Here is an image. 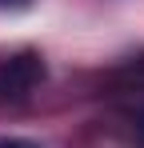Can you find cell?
Here are the masks:
<instances>
[{
  "label": "cell",
  "instance_id": "obj_1",
  "mask_svg": "<svg viewBox=\"0 0 144 148\" xmlns=\"http://www.w3.org/2000/svg\"><path fill=\"white\" fill-rule=\"evenodd\" d=\"M44 80V60L36 52H20L0 64V96H28Z\"/></svg>",
  "mask_w": 144,
  "mask_h": 148
},
{
  "label": "cell",
  "instance_id": "obj_3",
  "mask_svg": "<svg viewBox=\"0 0 144 148\" xmlns=\"http://www.w3.org/2000/svg\"><path fill=\"white\" fill-rule=\"evenodd\" d=\"M0 4H24V0H0Z\"/></svg>",
  "mask_w": 144,
  "mask_h": 148
},
{
  "label": "cell",
  "instance_id": "obj_2",
  "mask_svg": "<svg viewBox=\"0 0 144 148\" xmlns=\"http://www.w3.org/2000/svg\"><path fill=\"white\" fill-rule=\"evenodd\" d=\"M0 148H40L32 140H20V136H0Z\"/></svg>",
  "mask_w": 144,
  "mask_h": 148
}]
</instances>
